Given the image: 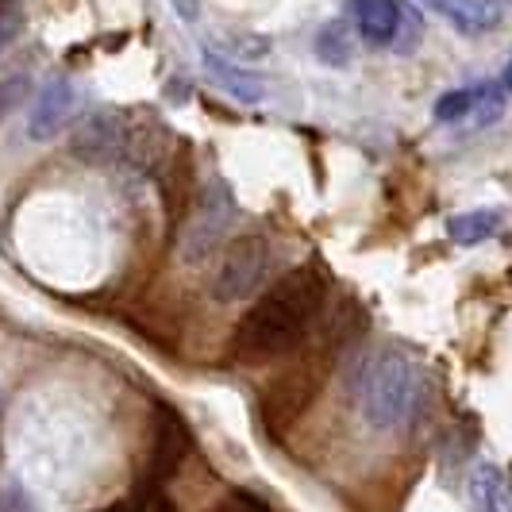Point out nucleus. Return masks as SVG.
Returning <instances> with one entry per match:
<instances>
[{
  "label": "nucleus",
  "instance_id": "obj_18",
  "mask_svg": "<svg viewBox=\"0 0 512 512\" xmlns=\"http://www.w3.org/2000/svg\"><path fill=\"white\" fill-rule=\"evenodd\" d=\"M216 512H270V509H266L262 501H255L251 493H231L228 501H224Z\"/></svg>",
  "mask_w": 512,
  "mask_h": 512
},
{
  "label": "nucleus",
  "instance_id": "obj_7",
  "mask_svg": "<svg viewBox=\"0 0 512 512\" xmlns=\"http://www.w3.org/2000/svg\"><path fill=\"white\" fill-rule=\"evenodd\" d=\"M205 70L216 77V85L228 89L239 104L266 101V77L255 74V70H247V66H239V62H231L228 54H216L205 47Z\"/></svg>",
  "mask_w": 512,
  "mask_h": 512
},
{
  "label": "nucleus",
  "instance_id": "obj_6",
  "mask_svg": "<svg viewBox=\"0 0 512 512\" xmlns=\"http://www.w3.org/2000/svg\"><path fill=\"white\" fill-rule=\"evenodd\" d=\"M351 16L370 47H393L405 20V0H351Z\"/></svg>",
  "mask_w": 512,
  "mask_h": 512
},
{
  "label": "nucleus",
  "instance_id": "obj_9",
  "mask_svg": "<svg viewBox=\"0 0 512 512\" xmlns=\"http://www.w3.org/2000/svg\"><path fill=\"white\" fill-rule=\"evenodd\" d=\"M428 12H436L439 20L462 31V35H482L497 24V8H489L482 0H420Z\"/></svg>",
  "mask_w": 512,
  "mask_h": 512
},
{
  "label": "nucleus",
  "instance_id": "obj_5",
  "mask_svg": "<svg viewBox=\"0 0 512 512\" xmlns=\"http://www.w3.org/2000/svg\"><path fill=\"white\" fill-rule=\"evenodd\" d=\"M74 112H77V85L70 77H51L39 89L31 112H27V139H35V143L54 139L58 131L74 120Z\"/></svg>",
  "mask_w": 512,
  "mask_h": 512
},
{
  "label": "nucleus",
  "instance_id": "obj_14",
  "mask_svg": "<svg viewBox=\"0 0 512 512\" xmlns=\"http://www.w3.org/2000/svg\"><path fill=\"white\" fill-rule=\"evenodd\" d=\"M27 93H31V74L16 70V74L0 77V124L27 101Z\"/></svg>",
  "mask_w": 512,
  "mask_h": 512
},
{
  "label": "nucleus",
  "instance_id": "obj_20",
  "mask_svg": "<svg viewBox=\"0 0 512 512\" xmlns=\"http://www.w3.org/2000/svg\"><path fill=\"white\" fill-rule=\"evenodd\" d=\"M501 89H505V93H512V62L505 66V74H501Z\"/></svg>",
  "mask_w": 512,
  "mask_h": 512
},
{
  "label": "nucleus",
  "instance_id": "obj_3",
  "mask_svg": "<svg viewBox=\"0 0 512 512\" xmlns=\"http://www.w3.org/2000/svg\"><path fill=\"white\" fill-rule=\"evenodd\" d=\"M274 262H278L274 243L262 231H247V235L231 239L216 262V274H212V297L220 305L255 297L258 289L274 278Z\"/></svg>",
  "mask_w": 512,
  "mask_h": 512
},
{
  "label": "nucleus",
  "instance_id": "obj_8",
  "mask_svg": "<svg viewBox=\"0 0 512 512\" xmlns=\"http://www.w3.org/2000/svg\"><path fill=\"white\" fill-rule=\"evenodd\" d=\"M124 147H128L124 143V124L116 116H93L74 143L77 158H85V162H104V158L120 154Z\"/></svg>",
  "mask_w": 512,
  "mask_h": 512
},
{
  "label": "nucleus",
  "instance_id": "obj_11",
  "mask_svg": "<svg viewBox=\"0 0 512 512\" xmlns=\"http://www.w3.org/2000/svg\"><path fill=\"white\" fill-rule=\"evenodd\" d=\"M316 58L332 70H347L351 58H355V43H351V31L343 20H328V24L316 31Z\"/></svg>",
  "mask_w": 512,
  "mask_h": 512
},
{
  "label": "nucleus",
  "instance_id": "obj_16",
  "mask_svg": "<svg viewBox=\"0 0 512 512\" xmlns=\"http://www.w3.org/2000/svg\"><path fill=\"white\" fill-rule=\"evenodd\" d=\"M24 27V8L16 0H0V54L12 47V39Z\"/></svg>",
  "mask_w": 512,
  "mask_h": 512
},
{
  "label": "nucleus",
  "instance_id": "obj_13",
  "mask_svg": "<svg viewBox=\"0 0 512 512\" xmlns=\"http://www.w3.org/2000/svg\"><path fill=\"white\" fill-rule=\"evenodd\" d=\"M474 501L482 512H512V497L501 482L497 466H478L474 470Z\"/></svg>",
  "mask_w": 512,
  "mask_h": 512
},
{
  "label": "nucleus",
  "instance_id": "obj_17",
  "mask_svg": "<svg viewBox=\"0 0 512 512\" xmlns=\"http://www.w3.org/2000/svg\"><path fill=\"white\" fill-rule=\"evenodd\" d=\"M0 512H35V501H31V493L24 489V482H8V486L0 489Z\"/></svg>",
  "mask_w": 512,
  "mask_h": 512
},
{
  "label": "nucleus",
  "instance_id": "obj_2",
  "mask_svg": "<svg viewBox=\"0 0 512 512\" xmlns=\"http://www.w3.org/2000/svg\"><path fill=\"white\" fill-rule=\"evenodd\" d=\"M351 397L359 416L382 436L405 432L424 405V378L416 362L397 347H378L351 370Z\"/></svg>",
  "mask_w": 512,
  "mask_h": 512
},
{
  "label": "nucleus",
  "instance_id": "obj_15",
  "mask_svg": "<svg viewBox=\"0 0 512 512\" xmlns=\"http://www.w3.org/2000/svg\"><path fill=\"white\" fill-rule=\"evenodd\" d=\"M420 35H424V20H420V12L405 4V20H401V31H397V43L389 47L393 54H412L420 47Z\"/></svg>",
  "mask_w": 512,
  "mask_h": 512
},
{
  "label": "nucleus",
  "instance_id": "obj_4",
  "mask_svg": "<svg viewBox=\"0 0 512 512\" xmlns=\"http://www.w3.org/2000/svg\"><path fill=\"white\" fill-rule=\"evenodd\" d=\"M235 220H239V201H235L231 185L224 178H208L197 205H193V220L185 228V239H181V258L185 262L208 258L228 239Z\"/></svg>",
  "mask_w": 512,
  "mask_h": 512
},
{
  "label": "nucleus",
  "instance_id": "obj_1",
  "mask_svg": "<svg viewBox=\"0 0 512 512\" xmlns=\"http://www.w3.org/2000/svg\"><path fill=\"white\" fill-rule=\"evenodd\" d=\"M328 278L316 266H293L285 270L274 285H266L258 293V301L231 332L228 355L235 362H278L293 351H301L316 324L324 320L328 308Z\"/></svg>",
  "mask_w": 512,
  "mask_h": 512
},
{
  "label": "nucleus",
  "instance_id": "obj_10",
  "mask_svg": "<svg viewBox=\"0 0 512 512\" xmlns=\"http://www.w3.org/2000/svg\"><path fill=\"white\" fill-rule=\"evenodd\" d=\"M501 224H505L501 208H470V212H459V216L447 220V235L459 247H478V243H486L489 235H497Z\"/></svg>",
  "mask_w": 512,
  "mask_h": 512
},
{
  "label": "nucleus",
  "instance_id": "obj_19",
  "mask_svg": "<svg viewBox=\"0 0 512 512\" xmlns=\"http://www.w3.org/2000/svg\"><path fill=\"white\" fill-rule=\"evenodd\" d=\"M174 8L185 12V20H193V16H197V4H193V0H174Z\"/></svg>",
  "mask_w": 512,
  "mask_h": 512
},
{
  "label": "nucleus",
  "instance_id": "obj_12",
  "mask_svg": "<svg viewBox=\"0 0 512 512\" xmlns=\"http://www.w3.org/2000/svg\"><path fill=\"white\" fill-rule=\"evenodd\" d=\"M489 89L493 85H466V89H451V93H443L436 101V124H459V120H466L470 112H478L482 108V101L489 97Z\"/></svg>",
  "mask_w": 512,
  "mask_h": 512
},
{
  "label": "nucleus",
  "instance_id": "obj_21",
  "mask_svg": "<svg viewBox=\"0 0 512 512\" xmlns=\"http://www.w3.org/2000/svg\"><path fill=\"white\" fill-rule=\"evenodd\" d=\"M101 512H131L128 505H112V509H101Z\"/></svg>",
  "mask_w": 512,
  "mask_h": 512
}]
</instances>
